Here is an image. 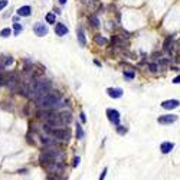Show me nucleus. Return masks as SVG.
<instances>
[{
    "label": "nucleus",
    "mask_w": 180,
    "mask_h": 180,
    "mask_svg": "<svg viewBox=\"0 0 180 180\" xmlns=\"http://www.w3.org/2000/svg\"><path fill=\"white\" fill-rule=\"evenodd\" d=\"M53 114H56L53 109H40L39 108L38 111H36V117H38L39 120H43V121H48Z\"/></svg>",
    "instance_id": "nucleus-7"
},
{
    "label": "nucleus",
    "mask_w": 180,
    "mask_h": 180,
    "mask_svg": "<svg viewBox=\"0 0 180 180\" xmlns=\"http://www.w3.org/2000/svg\"><path fill=\"white\" fill-rule=\"evenodd\" d=\"M111 43H112V45H117V46H121V48H124V42H122V40H120V39L117 38V36H114V38H111Z\"/></svg>",
    "instance_id": "nucleus-24"
},
{
    "label": "nucleus",
    "mask_w": 180,
    "mask_h": 180,
    "mask_svg": "<svg viewBox=\"0 0 180 180\" xmlns=\"http://www.w3.org/2000/svg\"><path fill=\"white\" fill-rule=\"evenodd\" d=\"M7 5H9V0H0V12H2L5 7H7Z\"/></svg>",
    "instance_id": "nucleus-30"
},
{
    "label": "nucleus",
    "mask_w": 180,
    "mask_h": 180,
    "mask_svg": "<svg viewBox=\"0 0 180 180\" xmlns=\"http://www.w3.org/2000/svg\"><path fill=\"white\" fill-rule=\"evenodd\" d=\"M33 32H35V35H36V36H39V38H43V36H46V35H48V26H46L45 23H42V22H36V23H35V26H33Z\"/></svg>",
    "instance_id": "nucleus-4"
},
{
    "label": "nucleus",
    "mask_w": 180,
    "mask_h": 180,
    "mask_svg": "<svg viewBox=\"0 0 180 180\" xmlns=\"http://www.w3.org/2000/svg\"><path fill=\"white\" fill-rule=\"evenodd\" d=\"M13 30H14V36H17V35H20V32L23 30V26L20 25V23H14V25H13Z\"/></svg>",
    "instance_id": "nucleus-22"
},
{
    "label": "nucleus",
    "mask_w": 180,
    "mask_h": 180,
    "mask_svg": "<svg viewBox=\"0 0 180 180\" xmlns=\"http://www.w3.org/2000/svg\"><path fill=\"white\" fill-rule=\"evenodd\" d=\"M59 117H61V120H62V122L64 124H69V122L72 121V114L68 111H62V112H59Z\"/></svg>",
    "instance_id": "nucleus-16"
},
{
    "label": "nucleus",
    "mask_w": 180,
    "mask_h": 180,
    "mask_svg": "<svg viewBox=\"0 0 180 180\" xmlns=\"http://www.w3.org/2000/svg\"><path fill=\"white\" fill-rule=\"evenodd\" d=\"M79 118H81V121H82V122L87 121V115H85L84 111H81V114H79Z\"/></svg>",
    "instance_id": "nucleus-31"
},
{
    "label": "nucleus",
    "mask_w": 180,
    "mask_h": 180,
    "mask_svg": "<svg viewBox=\"0 0 180 180\" xmlns=\"http://www.w3.org/2000/svg\"><path fill=\"white\" fill-rule=\"evenodd\" d=\"M49 134L58 141H69V138H71V133L66 128H55L52 130Z\"/></svg>",
    "instance_id": "nucleus-2"
},
{
    "label": "nucleus",
    "mask_w": 180,
    "mask_h": 180,
    "mask_svg": "<svg viewBox=\"0 0 180 180\" xmlns=\"http://www.w3.org/2000/svg\"><path fill=\"white\" fill-rule=\"evenodd\" d=\"M45 20H46V23H49V25H55V23H56V16H55V13H48Z\"/></svg>",
    "instance_id": "nucleus-17"
},
{
    "label": "nucleus",
    "mask_w": 180,
    "mask_h": 180,
    "mask_svg": "<svg viewBox=\"0 0 180 180\" xmlns=\"http://www.w3.org/2000/svg\"><path fill=\"white\" fill-rule=\"evenodd\" d=\"M10 35H12V29H9V27H5V29L0 30V36L2 38H9Z\"/></svg>",
    "instance_id": "nucleus-21"
},
{
    "label": "nucleus",
    "mask_w": 180,
    "mask_h": 180,
    "mask_svg": "<svg viewBox=\"0 0 180 180\" xmlns=\"http://www.w3.org/2000/svg\"><path fill=\"white\" fill-rule=\"evenodd\" d=\"M48 180H65V177L62 174H53V173H48Z\"/></svg>",
    "instance_id": "nucleus-20"
},
{
    "label": "nucleus",
    "mask_w": 180,
    "mask_h": 180,
    "mask_svg": "<svg viewBox=\"0 0 180 180\" xmlns=\"http://www.w3.org/2000/svg\"><path fill=\"white\" fill-rule=\"evenodd\" d=\"M127 131H128V130L125 128V127H122V125H117V133H118L120 135L127 134Z\"/></svg>",
    "instance_id": "nucleus-28"
},
{
    "label": "nucleus",
    "mask_w": 180,
    "mask_h": 180,
    "mask_svg": "<svg viewBox=\"0 0 180 180\" xmlns=\"http://www.w3.org/2000/svg\"><path fill=\"white\" fill-rule=\"evenodd\" d=\"M147 68H148V71H150V72H157L159 69H160V66H159L157 64H150Z\"/></svg>",
    "instance_id": "nucleus-27"
},
{
    "label": "nucleus",
    "mask_w": 180,
    "mask_h": 180,
    "mask_svg": "<svg viewBox=\"0 0 180 180\" xmlns=\"http://www.w3.org/2000/svg\"><path fill=\"white\" fill-rule=\"evenodd\" d=\"M26 172H27L26 169H20V170H17V173H20V174H26Z\"/></svg>",
    "instance_id": "nucleus-34"
},
{
    "label": "nucleus",
    "mask_w": 180,
    "mask_h": 180,
    "mask_svg": "<svg viewBox=\"0 0 180 180\" xmlns=\"http://www.w3.org/2000/svg\"><path fill=\"white\" fill-rule=\"evenodd\" d=\"M107 172H108V169L104 167L103 172H101V174H99V177H98V180H104V179H105V176H107Z\"/></svg>",
    "instance_id": "nucleus-29"
},
{
    "label": "nucleus",
    "mask_w": 180,
    "mask_h": 180,
    "mask_svg": "<svg viewBox=\"0 0 180 180\" xmlns=\"http://www.w3.org/2000/svg\"><path fill=\"white\" fill-rule=\"evenodd\" d=\"M95 42L98 45H107L108 43V40L104 38V36H101V35H95Z\"/></svg>",
    "instance_id": "nucleus-19"
},
{
    "label": "nucleus",
    "mask_w": 180,
    "mask_h": 180,
    "mask_svg": "<svg viewBox=\"0 0 180 180\" xmlns=\"http://www.w3.org/2000/svg\"><path fill=\"white\" fill-rule=\"evenodd\" d=\"M62 99V95H61V92L59 91H49L45 96H42V98H39L36 99L35 103L38 105V108L40 109H53L55 108V105L58 101Z\"/></svg>",
    "instance_id": "nucleus-1"
},
{
    "label": "nucleus",
    "mask_w": 180,
    "mask_h": 180,
    "mask_svg": "<svg viewBox=\"0 0 180 180\" xmlns=\"http://www.w3.org/2000/svg\"><path fill=\"white\" fill-rule=\"evenodd\" d=\"M79 161H81V159H79V157H75V159H74V163H72V166L77 167L78 164H79Z\"/></svg>",
    "instance_id": "nucleus-32"
},
{
    "label": "nucleus",
    "mask_w": 180,
    "mask_h": 180,
    "mask_svg": "<svg viewBox=\"0 0 180 180\" xmlns=\"http://www.w3.org/2000/svg\"><path fill=\"white\" fill-rule=\"evenodd\" d=\"M124 77L127 78V79H133L135 77V72L134 71H127V69H124Z\"/></svg>",
    "instance_id": "nucleus-25"
},
{
    "label": "nucleus",
    "mask_w": 180,
    "mask_h": 180,
    "mask_svg": "<svg viewBox=\"0 0 180 180\" xmlns=\"http://www.w3.org/2000/svg\"><path fill=\"white\" fill-rule=\"evenodd\" d=\"M84 135H85V133H84L82 125L77 122V138H78V140H82V138H84Z\"/></svg>",
    "instance_id": "nucleus-18"
},
{
    "label": "nucleus",
    "mask_w": 180,
    "mask_h": 180,
    "mask_svg": "<svg viewBox=\"0 0 180 180\" xmlns=\"http://www.w3.org/2000/svg\"><path fill=\"white\" fill-rule=\"evenodd\" d=\"M90 23L94 26V27H96V26L99 25V20H98L96 16H90Z\"/></svg>",
    "instance_id": "nucleus-26"
},
{
    "label": "nucleus",
    "mask_w": 180,
    "mask_h": 180,
    "mask_svg": "<svg viewBox=\"0 0 180 180\" xmlns=\"http://www.w3.org/2000/svg\"><path fill=\"white\" fill-rule=\"evenodd\" d=\"M46 169L48 173H53V174H62L65 172V164L62 161H53V163H49L43 166Z\"/></svg>",
    "instance_id": "nucleus-3"
},
{
    "label": "nucleus",
    "mask_w": 180,
    "mask_h": 180,
    "mask_svg": "<svg viewBox=\"0 0 180 180\" xmlns=\"http://www.w3.org/2000/svg\"><path fill=\"white\" fill-rule=\"evenodd\" d=\"M179 105H180L179 99H166V101L161 103V107L164 109H174V108H177Z\"/></svg>",
    "instance_id": "nucleus-8"
},
{
    "label": "nucleus",
    "mask_w": 180,
    "mask_h": 180,
    "mask_svg": "<svg viewBox=\"0 0 180 180\" xmlns=\"http://www.w3.org/2000/svg\"><path fill=\"white\" fill-rule=\"evenodd\" d=\"M55 33L58 36H65V35H68V27L64 23H56L55 25Z\"/></svg>",
    "instance_id": "nucleus-11"
},
{
    "label": "nucleus",
    "mask_w": 180,
    "mask_h": 180,
    "mask_svg": "<svg viewBox=\"0 0 180 180\" xmlns=\"http://www.w3.org/2000/svg\"><path fill=\"white\" fill-rule=\"evenodd\" d=\"M7 84V74L0 72V87H5Z\"/></svg>",
    "instance_id": "nucleus-23"
},
{
    "label": "nucleus",
    "mask_w": 180,
    "mask_h": 180,
    "mask_svg": "<svg viewBox=\"0 0 180 180\" xmlns=\"http://www.w3.org/2000/svg\"><path fill=\"white\" fill-rule=\"evenodd\" d=\"M107 115H108V120L114 125H120V118H121V115H120V112L117 111V109H112V108H109V109H107Z\"/></svg>",
    "instance_id": "nucleus-5"
},
{
    "label": "nucleus",
    "mask_w": 180,
    "mask_h": 180,
    "mask_svg": "<svg viewBox=\"0 0 180 180\" xmlns=\"http://www.w3.org/2000/svg\"><path fill=\"white\" fill-rule=\"evenodd\" d=\"M59 3H61V5H65V3H66V0H59Z\"/></svg>",
    "instance_id": "nucleus-35"
},
{
    "label": "nucleus",
    "mask_w": 180,
    "mask_h": 180,
    "mask_svg": "<svg viewBox=\"0 0 180 180\" xmlns=\"http://www.w3.org/2000/svg\"><path fill=\"white\" fill-rule=\"evenodd\" d=\"M13 62H14V59H13L10 55H2V56H0V64L3 65L5 68H6V66H10V65H13Z\"/></svg>",
    "instance_id": "nucleus-15"
},
{
    "label": "nucleus",
    "mask_w": 180,
    "mask_h": 180,
    "mask_svg": "<svg viewBox=\"0 0 180 180\" xmlns=\"http://www.w3.org/2000/svg\"><path fill=\"white\" fill-rule=\"evenodd\" d=\"M77 38H78V42H79V45L85 48L87 46V39H85V32H84V27L82 26H78L77 29Z\"/></svg>",
    "instance_id": "nucleus-9"
},
{
    "label": "nucleus",
    "mask_w": 180,
    "mask_h": 180,
    "mask_svg": "<svg viewBox=\"0 0 180 180\" xmlns=\"http://www.w3.org/2000/svg\"><path fill=\"white\" fill-rule=\"evenodd\" d=\"M107 94H108L111 98H121L122 90L121 88H108V90H107Z\"/></svg>",
    "instance_id": "nucleus-14"
},
{
    "label": "nucleus",
    "mask_w": 180,
    "mask_h": 180,
    "mask_svg": "<svg viewBox=\"0 0 180 180\" xmlns=\"http://www.w3.org/2000/svg\"><path fill=\"white\" fill-rule=\"evenodd\" d=\"M17 14L22 16V17H27V16H30L32 14V7L30 6H22L17 9Z\"/></svg>",
    "instance_id": "nucleus-12"
},
{
    "label": "nucleus",
    "mask_w": 180,
    "mask_h": 180,
    "mask_svg": "<svg viewBox=\"0 0 180 180\" xmlns=\"http://www.w3.org/2000/svg\"><path fill=\"white\" fill-rule=\"evenodd\" d=\"M173 148H174V143H172V141H164L160 144V151L163 154H169Z\"/></svg>",
    "instance_id": "nucleus-10"
},
{
    "label": "nucleus",
    "mask_w": 180,
    "mask_h": 180,
    "mask_svg": "<svg viewBox=\"0 0 180 180\" xmlns=\"http://www.w3.org/2000/svg\"><path fill=\"white\" fill-rule=\"evenodd\" d=\"M177 121V115L176 114H166V115H161L157 118V122L159 124H164V125H167V124H173V122Z\"/></svg>",
    "instance_id": "nucleus-6"
},
{
    "label": "nucleus",
    "mask_w": 180,
    "mask_h": 180,
    "mask_svg": "<svg viewBox=\"0 0 180 180\" xmlns=\"http://www.w3.org/2000/svg\"><path fill=\"white\" fill-rule=\"evenodd\" d=\"M173 84H180V75H179V77H176L173 79Z\"/></svg>",
    "instance_id": "nucleus-33"
},
{
    "label": "nucleus",
    "mask_w": 180,
    "mask_h": 180,
    "mask_svg": "<svg viewBox=\"0 0 180 180\" xmlns=\"http://www.w3.org/2000/svg\"><path fill=\"white\" fill-rule=\"evenodd\" d=\"M173 40H174V36H167L166 40H164V45H163V49L166 52H172L173 51Z\"/></svg>",
    "instance_id": "nucleus-13"
}]
</instances>
